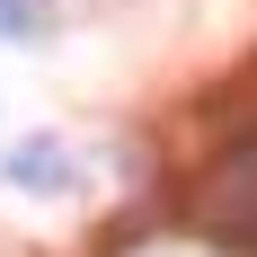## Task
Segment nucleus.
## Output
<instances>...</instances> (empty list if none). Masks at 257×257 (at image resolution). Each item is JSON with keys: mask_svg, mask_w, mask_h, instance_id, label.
I'll return each mask as SVG.
<instances>
[{"mask_svg": "<svg viewBox=\"0 0 257 257\" xmlns=\"http://www.w3.org/2000/svg\"><path fill=\"white\" fill-rule=\"evenodd\" d=\"M0 169H9V186H18V195H80V186H89V169L71 160V142H62V133H27Z\"/></svg>", "mask_w": 257, "mask_h": 257, "instance_id": "f257e3e1", "label": "nucleus"}]
</instances>
